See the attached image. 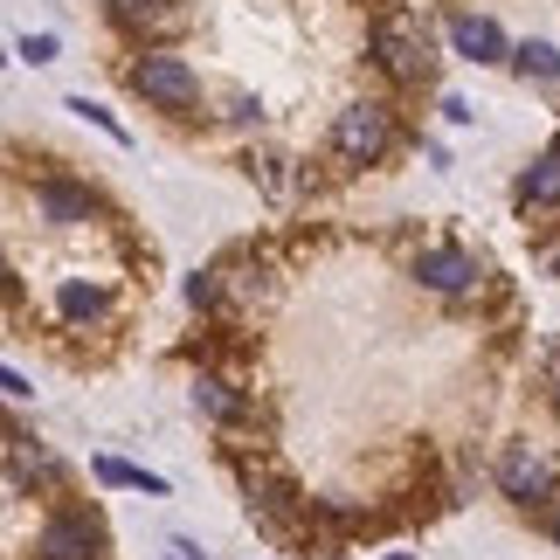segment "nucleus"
<instances>
[{
  "label": "nucleus",
  "instance_id": "nucleus-1",
  "mask_svg": "<svg viewBox=\"0 0 560 560\" xmlns=\"http://www.w3.org/2000/svg\"><path fill=\"white\" fill-rule=\"evenodd\" d=\"M132 91H139L145 104H160V112H194V104H201V77H194L180 56L145 49V56L132 62Z\"/></svg>",
  "mask_w": 560,
  "mask_h": 560
},
{
  "label": "nucleus",
  "instance_id": "nucleus-2",
  "mask_svg": "<svg viewBox=\"0 0 560 560\" xmlns=\"http://www.w3.org/2000/svg\"><path fill=\"white\" fill-rule=\"evenodd\" d=\"M387 139H395V118H387V104H347L332 125V160L339 166H374L387 153Z\"/></svg>",
  "mask_w": 560,
  "mask_h": 560
},
{
  "label": "nucleus",
  "instance_id": "nucleus-3",
  "mask_svg": "<svg viewBox=\"0 0 560 560\" xmlns=\"http://www.w3.org/2000/svg\"><path fill=\"white\" fill-rule=\"evenodd\" d=\"M553 485H560V464L547 457V450H533V443H512L505 457H499V491H505V499H520V505H540V499H553Z\"/></svg>",
  "mask_w": 560,
  "mask_h": 560
},
{
  "label": "nucleus",
  "instance_id": "nucleus-4",
  "mask_svg": "<svg viewBox=\"0 0 560 560\" xmlns=\"http://www.w3.org/2000/svg\"><path fill=\"white\" fill-rule=\"evenodd\" d=\"M374 56H381V70L401 77V83H422L429 77V35L416 28V21H401V14H387L381 28H374Z\"/></svg>",
  "mask_w": 560,
  "mask_h": 560
},
{
  "label": "nucleus",
  "instance_id": "nucleus-5",
  "mask_svg": "<svg viewBox=\"0 0 560 560\" xmlns=\"http://www.w3.org/2000/svg\"><path fill=\"white\" fill-rule=\"evenodd\" d=\"M35 553H42V560H97V553H104V526H97V512H56V520L42 526Z\"/></svg>",
  "mask_w": 560,
  "mask_h": 560
},
{
  "label": "nucleus",
  "instance_id": "nucleus-6",
  "mask_svg": "<svg viewBox=\"0 0 560 560\" xmlns=\"http://www.w3.org/2000/svg\"><path fill=\"white\" fill-rule=\"evenodd\" d=\"M8 485L35 491V485H62V457L35 436H8Z\"/></svg>",
  "mask_w": 560,
  "mask_h": 560
},
{
  "label": "nucleus",
  "instance_id": "nucleus-7",
  "mask_svg": "<svg viewBox=\"0 0 560 560\" xmlns=\"http://www.w3.org/2000/svg\"><path fill=\"white\" fill-rule=\"evenodd\" d=\"M416 277L429 291H443V298H457V291H470L485 277V264L470 249H422V264H416Z\"/></svg>",
  "mask_w": 560,
  "mask_h": 560
},
{
  "label": "nucleus",
  "instance_id": "nucleus-8",
  "mask_svg": "<svg viewBox=\"0 0 560 560\" xmlns=\"http://www.w3.org/2000/svg\"><path fill=\"white\" fill-rule=\"evenodd\" d=\"M249 512L264 520V533H298V526H305L298 491H291L284 478H256V485H249Z\"/></svg>",
  "mask_w": 560,
  "mask_h": 560
},
{
  "label": "nucleus",
  "instance_id": "nucleus-9",
  "mask_svg": "<svg viewBox=\"0 0 560 560\" xmlns=\"http://www.w3.org/2000/svg\"><path fill=\"white\" fill-rule=\"evenodd\" d=\"M270 298H277V270L270 264H235V270H222V305L256 312V305H270Z\"/></svg>",
  "mask_w": 560,
  "mask_h": 560
},
{
  "label": "nucleus",
  "instance_id": "nucleus-10",
  "mask_svg": "<svg viewBox=\"0 0 560 560\" xmlns=\"http://www.w3.org/2000/svg\"><path fill=\"white\" fill-rule=\"evenodd\" d=\"M450 42H457V56L470 62H505V35H499V21H485V14H457L450 21Z\"/></svg>",
  "mask_w": 560,
  "mask_h": 560
},
{
  "label": "nucleus",
  "instance_id": "nucleus-11",
  "mask_svg": "<svg viewBox=\"0 0 560 560\" xmlns=\"http://www.w3.org/2000/svg\"><path fill=\"white\" fill-rule=\"evenodd\" d=\"M35 208H42V222H56V229H70V222H91V187H70V180H42L35 187Z\"/></svg>",
  "mask_w": 560,
  "mask_h": 560
},
{
  "label": "nucleus",
  "instance_id": "nucleus-12",
  "mask_svg": "<svg viewBox=\"0 0 560 560\" xmlns=\"http://www.w3.org/2000/svg\"><path fill=\"white\" fill-rule=\"evenodd\" d=\"M520 208H560V139L526 166V180H520Z\"/></svg>",
  "mask_w": 560,
  "mask_h": 560
},
{
  "label": "nucleus",
  "instance_id": "nucleus-13",
  "mask_svg": "<svg viewBox=\"0 0 560 560\" xmlns=\"http://www.w3.org/2000/svg\"><path fill=\"white\" fill-rule=\"evenodd\" d=\"M194 408H201V416L208 422H235V416H243V395H235V387L229 381H194Z\"/></svg>",
  "mask_w": 560,
  "mask_h": 560
},
{
  "label": "nucleus",
  "instance_id": "nucleus-14",
  "mask_svg": "<svg viewBox=\"0 0 560 560\" xmlns=\"http://www.w3.org/2000/svg\"><path fill=\"white\" fill-rule=\"evenodd\" d=\"M56 305H62V318H70V326H91V318H104V305H112V298H104L97 284H62Z\"/></svg>",
  "mask_w": 560,
  "mask_h": 560
},
{
  "label": "nucleus",
  "instance_id": "nucleus-15",
  "mask_svg": "<svg viewBox=\"0 0 560 560\" xmlns=\"http://www.w3.org/2000/svg\"><path fill=\"white\" fill-rule=\"evenodd\" d=\"M505 62H512L520 77H540V83L560 77V49H553V42H520V49H512Z\"/></svg>",
  "mask_w": 560,
  "mask_h": 560
},
{
  "label": "nucleus",
  "instance_id": "nucleus-16",
  "mask_svg": "<svg viewBox=\"0 0 560 560\" xmlns=\"http://www.w3.org/2000/svg\"><path fill=\"white\" fill-rule=\"evenodd\" d=\"M91 470H97V485H132V491H153V499L166 491V478H153V470H139V464H125V457H97Z\"/></svg>",
  "mask_w": 560,
  "mask_h": 560
},
{
  "label": "nucleus",
  "instance_id": "nucleus-17",
  "mask_svg": "<svg viewBox=\"0 0 560 560\" xmlns=\"http://www.w3.org/2000/svg\"><path fill=\"white\" fill-rule=\"evenodd\" d=\"M112 14L125 28H166V21H174V0H112Z\"/></svg>",
  "mask_w": 560,
  "mask_h": 560
},
{
  "label": "nucleus",
  "instance_id": "nucleus-18",
  "mask_svg": "<svg viewBox=\"0 0 560 560\" xmlns=\"http://www.w3.org/2000/svg\"><path fill=\"white\" fill-rule=\"evenodd\" d=\"M284 166H291L284 153H256V160H249V174L264 180V194H270V201H284V194H291V180H284Z\"/></svg>",
  "mask_w": 560,
  "mask_h": 560
},
{
  "label": "nucleus",
  "instance_id": "nucleus-19",
  "mask_svg": "<svg viewBox=\"0 0 560 560\" xmlns=\"http://www.w3.org/2000/svg\"><path fill=\"white\" fill-rule=\"evenodd\" d=\"M187 305H194V312H214V305H222V270L187 277Z\"/></svg>",
  "mask_w": 560,
  "mask_h": 560
},
{
  "label": "nucleus",
  "instance_id": "nucleus-20",
  "mask_svg": "<svg viewBox=\"0 0 560 560\" xmlns=\"http://www.w3.org/2000/svg\"><path fill=\"white\" fill-rule=\"evenodd\" d=\"M70 112H77V118H83V125H97V132H112V139H118V145H125V125H118V118H112V112H104V104H91V97H70Z\"/></svg>",
  "mask_w": 560,
  "mask_h": 560
},
{
  "label": "nucleus",
  "instance_id": "nucleus-21",
  "mask_svg": "<svg viewBox=\"0 0 560 560\" xmlns=\"http://www.w3.org/2000/svg\"><path fill=\"white\" fill-rule=\"evenodd\" d=\"M21 62H35V70H42V62H56L62 49H56V35H21V49H14Z\"/></svg>",
  "mask_w": 560,
  "mask_h": 560
},
{
  "label": "nucleus",
  "instance_id": "nucleus-22",
  "mask_svg": "<svg viewBox=\"0 0 560 560\" xmlns=\"http://www.w3.org/2000/svg\"><path fill=\"white\" fill-rule=\"evenodd\" d=\"M540 374H547V395L560 401V339H547V360H540Z\"/></svg>",
  "mask_w": 560,
  "mask_h": 560
},
{
  "label": "nucleus",
  "instance_id": "nucleus-23",
  "mask_svg": "<svg viewBox=\"0 0 560 560\" xmlns=\"http://www.w3.org/2000/svg\"><path fill=\"white\" fill-rule=\"evenodd\" d=\"M229 118H243V125H249V118H256V97H249V91H235V97H229Z\"/></svg>",
  "mask_w": 560,
  "mask_h": 560
},
{
  "label": "nucleus",
  "instance_id": "nucleus-24",
  "mask_svg": "<svg viewBox=\"0 0 560 560\" xmlns=\"http://www.w3.org/2000/svg\"><path fill=\"white\" fill-rule=\"evenodd\" d=\"M0 395H14V401H21V395H28V381H21L14 368H0Z\"/></svg>",
  "mask_w": 560,
  "mask_h": 560
},
{
  "label": "nucleus",
  "instance_id": "nucleus-25",
  "mask_svg": "<svg viewBox=\"0 0 560 560\" xmlns=\"http://www.w3.org/2000/svg\"><path fill=\"white\" fill-rule=\"evenodd\" d=\"M540 270H547L553 284H560V243H547V249H540Z\"/></svg>",
  "mask_w": 560,
  "mask_h": 560
},
{
  "label": "nucleus",
  "instance_id": "nucleus-26",
  "mask_svg": "<svg viewBox=\"0 0 560 560\" xmlns=\"http://www.w3.org/2000/svg\"><path fill=\"white\" fill-rule=\"evenodd\" d=\"M174 560H208V553L194 547V540H174Z\"/></svg>",
  "mask_w": 560,
  "mask_h": 560
},
{
  "label": "nucleus",
  "instance_id": "nucleus-27",
  "mask_svg": "<svg viewBox=\"0 0 560 560\" xmlns=\"http://www.w3.org/2000/svg\"><path fill=\"white\" fill-rule=\"evenodd\" d=\"M0 284H8V264H0Z\"/></svg>",
  "mask_w": 560,
  "mask_h": 560
},
{
  "label": "nucleus",
  "instance_id": "nucleus-28",
  "mask_svg": "<svg viewBox=\"0 0 560 560\" xmlns=\"http://www.w3.org/2000/svg\"><path fill=\"white\" fill-rule=\"evenodd\" d=\"M553 533H560V520H553Z\"/></svg>",
  "mask_w": 560,
  "mask_h": 560
},
{
  "label": "nucleus",
  "instance_id": "nucleus-29",
  "mask_svg": "<svg viewBox=\"0 0 560 560\" xmlns=\"http://www.w3.org/2000/svg\"><path fill=\"white\" fill-rule=\"evenodd\" d=\"M0 62H8V56H0Z\"/></svg>",
  "mask_w": 560,
  "mask_h": 560
}]
</instances>
